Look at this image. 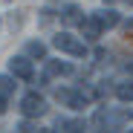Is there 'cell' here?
I'll return each mask as SVG.
<instances>
[{
	"instance_id": "obj_1",
	"label": "cell",
	"mask_w": 133,
	"mask_h": 133,
	"mask_svg": "<svg viewBox=\"0 0 133 133\" xmlns=\"http://www.w3.org/2000/svg\"><path fill=\"white\" fill-rule=\"evenodd\" d=\"M52 46L61 49V52H66V55H72V58H84L87 55V43L78 41V38H72L70 32H58L52 38Z\"/></svg>"
},
{
	"instance_id": "obj_2",
	"label": "cell",
	"mask_w": 133,
	"mask_h": 133,
	"mask_svg": "<svg viewBox=\"0 0 133 133\" xmlns=\"http://www.w3.org/2000/svg\"><path fill=\"white\" fill-rule=\"evenodd\" d=\"M20 113H23L26 119H38V116H43V113H46V101H43V96H38V93H26L23 101H20Z\"/></svg>"
},
{
	"instance_id": "obj_3",
	"label": "cell",
	"mask_w": 133,
	"mask_h": 133,
	"mask_svg": "<svg viewBox=\"0 0 133 133\" xmlns=\"http://www.w3.org/2000/svg\"><path fill=\"white\" fill-rule=\"evenodd\" d=\"M9 72L15 75V78H23V81H29L32 75H35V70H32V61L29 58H9Z\"/></svg>"
},
{
	"instance_id": "obj_4",
	"label": "cell",
	"mask_w": 133,
	"mask_h": 133,
	"mask_svg": "<svg viewBox=\"0 0 133 133\" xmlns=\"http://www.w3.org/2000/svg\"><path fill=\"white\" fill-rule=\"evenodd\" d=\"M55 96H58V101H61V104L72 107V110H84V107H87V96H84V93H78V90H58Z\"/></svg>"
},
{
	"instance_id": "obj_5",
	"label": "cell",
	"mask_w": 133,
	"mask_h": 133,
	"mask_svg": "<svg viewBox=\"0 0 133 133\" xmlns=\"http://www.w3.org/2000/svg\"><path fill=\"white\" fill-rule=\"evenodd\" d=\"M61 20L66 26H81L87 17H81V9L75 6V3H70V6H64V12H61Z\"/></svg>"
},
{
	"instance_id": "obj_6",
	"label": "cell",
	"mask_w": 133,
	"mask_h": 133,
	"mask_svg": "<svg viewBox=\"0 0 133 133\" xmlns=\"http://www.w3.org/2000/svg\"><path fill=\"white\" fill-rule=\"evenodd\" d=\"M81 32H84V38H87V41H96L104 29H101V23L96 20V15H87V20L81 23Z\"/></svg>"
},
{
	"instance_id": "obj_7",
	"label": "cell",
	"mask_w": 133,
	"mask_h": 133,
	"mask_svg": "<svg viewBox=\"0 0 133 133\" xmlns=\"http://www.w3.org/2000/svg\"><path fill=\"white\" fill-rule=\"evenodd\" d=\"M96 20L101 23V29H113V26H119V12L101 9V12H96Z\"/></svg>"
},
{
	"instance_id": "obj_8",
	"label": "cell",
	"mask_w": 133,
	"mask_h": 133,
	"mask_svg": "<svg viewBox=\"0 0 133 133\" xmlns=\"http://www.w3.org/2000/svg\"><path fill=\"white\" fill-rule=\"evenodd\" d=\"M72 72V66L70 64H61V61H46V78L52 75H70Z\"/></svg>"
},
{
	"instance_id": "obj_9",
	"label": "cell",
	"mask_w": 133,
	"mask_h": 133,
	"mask_svg": "<svg viewBox=\"0 0 133 133\" xmlns=\"http://www.w3.org/2000/svg\"><path fill=\"white\" fill-rule=\"evenodd\" d=\"M116 96H119L122 101H133V81H122V84L116 87Z\"/></svg>"
},
{
	"instance_id": "obj_10",
	"label": "cell",
	"mask_w": 133,
	"mask_h": 133,
	"mask_svg": "<svg viewBox=\"0 0 133 133\" xmlns=\"http://www.w3.org/2000/svg\"><path fill=\"white\" fill-rule=\"evenodd\" d=\"M15 90V81L9 78V75H0V98H3V96H9Z\"/></svg>"
},
{
	"instance_id": "obj_11",
	"label": "cell",
	"mask_w": 133,
	"mask_h": 133,
	"mask_svg": "<svg viewBox=\"0 0 133 133\" xmlns=\"http://www.w3.org/2000/svg\"><path fill=\"white\" fill-rule=\"evenodd\" d=\"M26 52L35 55V58H43V55H46V49H43V43H41V41H32L29 46H26Z\"/></svg>"
},
{
	"instance_id": "obj_12",
	"label": "cell",
	"mask_w": 133,
	"mask_h": 133,
	"mask_svg": "<svg viewBox=\"0 0 133 133\" xmlns=\"http://www.w3.org/2000/svg\"><path fill=\"white\" fill-rule=\"evenodd\" d=\"M66 127H70V133H81L84 130V122H66Z\"/></svg>"
},
{
	"instance_id": "obj_13",
	"label": "cell",
	"mask_w": 133,
	"mask_h": 133,
	"mask_svg": "<svg viewBox=\"0 0 133 133\" xmlns=\"http://www.w3.org/2000/svg\"><path fill=\"white\" fill-rule=\"evenodd\" d=\"M133 35V17H130V23H127V38Z\"/></svg>"
},
{
	"instance_id": "obj_14",
	"label": "cell",
	"mask_w": 133,
	"mask_h": 133,
	"mask_svg": "<svg viewBox=\"0 0 133 133\" xmlns=\"http://www.w3.org/2000/svg\"><path fill=\"white\" fill-rule=\"evenodd\" d=\"M3 110H6V98H0V113H3Z\"/></svg>"
},
{
	"instance_id": "obj_15",
	"label": "cell",
	"mask_w": 133,
	"mask_h": 133,
	"mask_svg": "<svg viewBox=\"0 0 133 133\" xmlns=\"http://www.w3.org/2000/svg\"><path fill=\"white\" fill-rule=\"evenodd\" d=\"M41 133H55V130H46V127H43V130H41Z\"/></svg>"
},
{
	"instance_id": "obj_16",
	"label": "cell",
	"mask_w": 133,
	"mask_h": 133,
	"mask_svg": "<svg viewBox=\"0 0 133 133\" xmlns=\"http://www.w3.org/2000/svg\"><path fill=\"white\" fill-rule=\"evenodd\" d=\"M104 3H116V0H104Z\"/></svg>"
},
{
	"instance_id": "obj_17",
	"label": "cell",
	"mask_w": 133,
	"mask_h": 133,
	"mask_svg": "<svg viewBox=\"0 0 133 133\" xmlns=\"http://www.w3.org/2000/svg\"><path fill=\"white\" fill-rule=\"evenodd\" d=\"M127 133H133V130H127Z\"/></svg>"
}]
</instances>
